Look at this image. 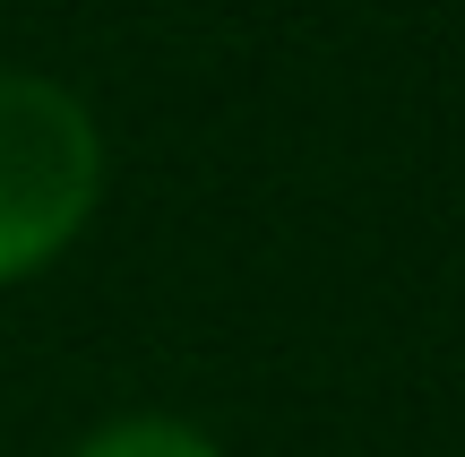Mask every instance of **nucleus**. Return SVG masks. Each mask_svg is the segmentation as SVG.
Returning <instances> with one entry per match:
<instances>
[{
    "mask_svg": "<svg viewBox=\"0 0 465 457\" xmlns=\"http://www.w3.org/2000/svg\"><path fill=\"white\" fill-rule=\"evenodd\" d=\"M104 199V130L61 78L0 69V285L52 268Z\"/></svg>",
    "mask_w": 465,
    "mask_h": 457,
    "instance_id": "nucleus-1",
    "label": "nucleus"
},
{
    "mask_svg": "<svg viewBox=\"0 0 465 457\" xmlns=\"http://www.w3.org/2000/svg\"><path fill=\"white\" fill-rule=\"evenodd\" d=\"M69 457H224V449L199 423H182V414H113V423H95Z\"/></svg>",
    "mask_w": 465,
    "mask_h": 457,
    "instance_id": "nucleus-2",
    "label": "nucleus"
}]
</instances>
